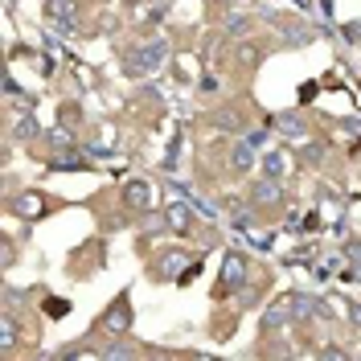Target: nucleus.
<instances>
[{
	"label": "nucleus",
	"instance_id": "obj_6",
	"mask_svg": "<svg viewBox=\"0 0 361 361\" xmlns=\"http://www.w3.org/2000/svg\"><path fill=\"white\" fill-rule=\"evenodd\" d=\"M288 300H292V320L295 324H308V320H316V316H324V300H312L308 292H288Z\"/></svg>",
	"mask_w": 361,
	"mask_h": 361
},
{
	"label": "nucleus",
	"instance_id": "obj_13",
	"mask_svg": "<svg viewBox=\"0 0 361 361\" xmlns=\"http://www.w3.org/2000/svg\"><path fill=\"white\" fill-rule=\"evenodd\" d=\"M49 13H54L58 21L66 25V29H74V17H78V8H74V0H49Z\"/></svg>",
	"mask_w": 361,
	"mask_h": 361
},
{
	"label": "nucleus",
	"instance_id": "obj_14",
	"mask_svg": "<svg viewBox=\"0 0 361 361\" xmlns=\"http://www.w3.org/2000/svg\"><path fill=\"white\" fill-rule=\"evenodd\" d=\"M13 345H17V320H13V312H4L0 316V349L8 353Z\"/></svg>",
	"mask_w": 361,
	"mask_h": 361
},
{
	"label": "nucleus",
	"instance_id": "obj_26",
	"mask_svg": "<svg viewBox=\"0 0 361 361\" xmlns=\"http://www.w3.org/2000/svg\"><path fill=\"white\" fill-rule=\"evenodd\" d=\"M345 255H349V263L361 271V243H349V250H345Z\"/></svg>",
	"mask_w": 361,
	"mask_h": 361
},
{
	"label": "nucleus",
	"instance_id": "obj_23",
	"mask_svg": "<svg viewBox=\"0 0 361 361\" xmlns=\"http://www.w3.org/2000/svg\"><path fill=\"white\" fill-rule=\"evenodd\" d=\"M267 128H255V132H247V140H250V144H255V148H263V144H267Z\"/></svg>",
	"mask_w": 361,
	"mask_h": 361
},
{
	"label": "nucleus",
	"instance_id": "obj_5",
	"mask_svg": "<svg viewBox=\"0 0 361 361\" xmlns=\"http://www.w3.org/2000/svg\"><path fill=\"white\" fill-rule=\"evenodd\" d=\"M279 324H292V300H288V295L271 300L267 308H263V316H259V329H263V333H275Z\"/></svg>",
	"mask_w": 361,
	"mask_h": 361
},
{
	"label": "nucleus",
	"instance_id": "obj_20",
	"mask_svg": "<svg viewBox=\"0 0 361 361\" xmlns=\"http://www.w3.org/2000/svg\"><path fill=\"white\" fill-rule=\"evenodd\" d=\"M128 353H132V345H123V341H119V345H107V349H99V357H128Z\"/></svg>",
	"mask_w": 361,
	"mask_h": 361
},
{
	"label": "nucleus",
	"instance_id": "obj_18",
	"mask_svg": "<svg viewBox=\"0 0 361 361\" xmlns=\"http://www.w3.org/2000/svg\"><path fill=\"white\" fill-rule=\"evenodd\" d=\"M33 135H42V128H37V119L29 115V119H21V123H17V140H33Z\"/></svg>",
	"mask_w": 361,
	"mask_h": 361
},
{
	"label": "nucleus",
	"instance_id": "obj_10",
	"mask_svg": "<svg viewBox=\"0 0 361 361\" xmlns=\"http://www.w3.org/2000/svg\"><path fill=\"white\" fill-rule=\"evenodd\" d=\"M275 128H279V135L283 140H292V144H300V140H308V128H304V119L292 111H279L275 115Z\"/></svg>",
	"mask_w": 361,
	"mask_h": 361
},
{
	"label": "nucleus",
	"instance_id": "obj_17",
	"mask_svg": "<svg viewBox=\"0 0 361 361\" xmlns=\"http://www.w3.org/2000/svg\"><path fill=\"white\" fill-rule=\"evenodd\" d=\"M49 144H54V152H74V135L66 128H58V132L49 135Z\"/></svg>",
	"mask_w": 361,
	"mask_h": 361
},
{
	"label": "nucleus",
	"instance_id": "obj_12",
	"mask_svg": "<svg viewBox=\"0 0 361 361\" xmlns=\"http://www.w3.org/2000/svg\"><path fill=\"white\" fill-rule=\"evenodd\" d=\"M230 164H234V173H250V169H255V144H250V140L234 144V148H230Z\"/></svg>",
	"mask_w": 361,
	"mask_h": 361
},
{
	"label": "nucleus",
	"instance_id": "obj_2",
	"mask_svg": "<svg viewBox=\"0 0 361 361\" xmlns=\"http://www.w3.org/2000/svg\"><path fill=\"white\" fill-rule=\"evenodd\" d=\"M128 329H132V295L123 292V295H115L111 308L99 316V333L119 341V337H128Z\"/></svg>",
	"mask_w": 361,
	"mask_h": 361
},
{
	"label": "nucleus",
	"instance_id": "obj_9",
	"mask_svg": "<svg viewBox=\"0 0 361 361\" xmlns=\"http://www.w3.org/2000/svg\"><path fill=\"white\" fill-rule=\"evenodd\" d=\"M123 202L132 205L135 214H148V209H152V185H148V180H128V185H123Z\"/></svg>",
	"mask_w": 361,
	"mask_h": 361
},
{
	"label": "nucleus",
	"instance_id": "obj_1",
	"mask_svg": "<svg viewBox=\"0 0 361 361\" xmlns=\"http://www.w3.org/2000/svg\"><path fill=\"white\" fill-rule=\"evenodd\" d=\"M169 54H173V45L164 42V37H152V42H144L140 49H132L123 58V70H128V78H148V74L164 70Z\"/></svg>",
	"mask_w": 361,
	"mask_h": 361
},
{
	"label": "nucleus",
	"instance_id": "obj_15",
	"mask_svg": "<svg viewBox=\"0 0 361 361\" xmlns=\"http://www.w3.org/2000/svg\"><path fill=\"white\" fill-rule=\"evenodd\" d=\"M283 173H288V160L279 157V152H271V157L263 160V177H279L283 180Z\"/></svg>",
	"mask_w": 361,
	"mask_h": 361
},
{
	"label": "nucleus",
	"instance_id": "obj_7",
	"mask_svg": "<svg viewBox=\"0 0 361 361\" xmlns=\"http://www.w3.org/2000/svg\"><path fill=\"white\" fill-rule=\"evenodd\" d=\"M250 202L255 205H279L283 202V180L279 177H259L250 185Z\"/></svg>",
	"mask_w": 361,
	"mask_h": 361
},
{
	"label": "nucleus",
	"instance_id": "obj_16",
	"mask_svg": "<svg viewBox=\"0 0 361 361\" xmlns=\"http://www.w3.org/2000/svg\"><path fill=\"white\" fill-rule=\"evenodd\" d=\"M247 29H250V17H243V13H230V17H226V33H230V37H243Z\"/></svg>",
	"mask_w": 361,
	"mask_h": 361
},
{
	"label": "nucleus",
	"instance_id": "obj_24",
	"mask_svg": "<svg viewBox=\"0 0 361 361\" xmlns=\"http://www.w3.org/2000/svg\"><path fill=\"white\" fill-rule=\"evenodd\" d=\"M320 357H333V361H345V357H349V353H345V349H337V345H324V349H320Z\"/></svg>",
	"mask_w": 361,
	"mask_h": 361
},
{
	"label": "nucleus",
	"instance_id": "obj_3",
	"mask_svg": "<svg viewBox=\"0 0 361 361\" xmlns=\"http://www.w3.org/2000/svg\"><path fill=\"white\" fill-rule=\"evenodd\" d=\"M247 279H250L247 259H243L238 250H226V255H222V271H218V295L238 292V288H243Z\"/></svg>",
	"mask_w": 361,
	"mask_h": 361
},
{
	"label": "nucleus",
	"instance_id": "obj_27",
	"mask_svg": "<svg viewBox=\"0 0 361 361\" xmlns=\"http://www.w3.org/2000/svg\"><path fill=\"white\" fill-rule=\"evenodd\" d=\"M349 320H353V329H361V300L349 304Z\"/></svg>",
	"mask_w": 361,
	"mask_h": 361
},
{
	"label": "nucleus",
	"instance_id": "obj_8",
	"mask_svg": "<svg viewBox=\"0 0 361 361\" xmlns=\"http://www.w3.org/2000/svg\"><path fill=\"white\" fill-rule=\"evenodd\" d=\"M8 209H13L17 218H25V222H37V218H45V214H49V205H45L42 193H21L17 202H8Z\"/></svg>",
	"mask_w": 361,
	"mask_h": 361
},
{
	"label": "nucleus",
	"instance_id": "obj_4",
	"mask_svg": "<svg viewBox=\"0 0 361 361\" xmlns=\"http://www.w3.org/2000/svg\"><path fill=\"white\" fill-rule=\"evenodd\" d=\"M189 263H193V259H189L185 250H164V255L157 259V267H152V279H173V283H177Z\"/></svg>",
	"mask_w": 361,
	"mask_h": 361
},
{
	"label": "nucleus",
	"instance_id": "obj_19",
	"mask_svg": "<svg viewBox=\"0 0 361 361\" xmlns=\"http://www.w3.org/2000/svg\"><path fill=\"white\" fill-rule=\"evenodd\" d=\"M214 123H218V128H230V132H238V128H243L234 111H218V115H214Z\"/></svg>",
	"mask_w": 361,
	"mask_h": 361
},
{
	"label": "nucleus",
	"instance_id": "obj_25",
	"mask_svg": "<svg viewBox=\"0 0 361 361\" xmlns=\"http://www.w3.org/2000/svg\"><path fill=\"white\" fill-rule=\"evenodd\" d=\"M300 157H304V160H320V157H324V144H308Z\"/></svg>",
	"mask_w": 361,
	"mask_h": 361
},
{
	"label": "nucleus",
	"instance_id": "obj_21",
	"mask_svg": "<svg viewBox=\"0 0 361 361\" xmlns=\"http://www.w3.org/2000/svg\"><path fill=\"white\" fill-rule=\"evenodd\" d=\"M345 42H349V45H361V21H349V25H345Z\"/></svg>",
	"mask_w": 361,
	"mask_h": 361
},
{
	"label": "nucleus",
	"instance_id": "obj_11",
	"mask_svg": "<svg viewBox=\"0 0 361 361\" xmlns=\"http://www.w3.org/2000/svg\"><path fill=\"white\" fill-rule=\"evenodd\" d=\"M164 218H169V230L173 234H189V226H193V214H189L185 202H169L164 205Z\"/></svg>",
	"mask_w": 361,
	"mask_h": 361
},
{
	"label": "nucleus",
	"instance_id": "obj_22",
	"mask_svg": "<svg viewBox=\"0 0 361 361\" xmlns=\"http://www.w3.org/2000/svg\"><path fill=\"white\" fill-rule=\"evenodd\" d=\"M45 312H49V316H66L70 312V300H49V304H45Z\"/></svg>",
	"mask_w": 361,
	"mask_h": 361
}]
</instances>
